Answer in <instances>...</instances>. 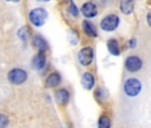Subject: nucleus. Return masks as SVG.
<instances>
[{
  "label": "nucleus",
  "instance_id": "nucleus-1",
  "mask_svg": "<svg viewBox=\"0 0 151 128\" xmlns=\"http://www.w3.org/2000/svg\"><path fill=\"white\" fill-rule=\"evenodd\" d=\"M47 17H48V12L44 8H35L31 10L29 14L30 22L37 27L43 26L45 23Z\"/></svg>",
  "mask_w": 151,
  "mask_h": 128
},
{
  "label": "nucleus",
  "instance_id": "nucleus-2",
  "mask_svg": "<svg viewBox=\"0 0 151 128\" xmlns=\"http://www.w3.org/2000/svg\"><path fill=\"white\" fill-rule=\"evenodd\" d=\"M124 93L130 96V97H135L137 96L141 90V83L137 78H132L125 81L124 86Z\"/></svg>",
  "mask_w": 151,
  "mask_h": 128
},
{
  "label": "nucleus",
  "instance_id": "nucleus-3",
  "mask_svg": "<svg viewBox=\"0 0 151 128\" xmlns=\"http://www.w3.org/2000/svg\"><path fill=\"white\" fill-rule=\"evenodd\" d=\"M27 73L25 70H22V69H14L12 70L9 73H8V80L11 84L13 85H22L23 84L26 79H27Z\"/></svg>",
  "mask_w": 151,
  "mask_h": 128
},
{
  "label": "nucleus",
  "instance_id": "nucleus-4",
  "mask_svg": "<svg viewBox=\"0 0 151 128\" xmlns=\"http://www.w3.org/2000/svg\"><path fill=\"white\" fill-rule=\"evenodd\" d=\"M119 24V17L116 14H109L104 17L101 22V28L104 31H113Z\"/></svg>",
  "mask_w": 151,
  "mask_h": 128
},
{
  "label": "nucleus",
  "instance_id": "nucleus-5",
  "mask_svg": "<svg viewBox=\"0 0 151 128\" xmlns=\"http://www.w3.org/2000/svg\"><path fill=\"white\" fill-rule=\"evenodd\" d=\"M78 59L81 65L88 66L93 60V50L91 47H85L80 50L78 54Z\"/></svg>",
  "mask_w": 151,
  "mask_h": 128
},
{
  "label": "nucleus",
  "instance_id": "nucleus-6",
  "mask_svg": "<svg viewBox=\"0 0 151 128\" xmlns=\"http://www.w3.org/2000/svg\"><path fill=\"white\" fill-rule=\"evenodd\" d=\"M125 68L130 72H137L142 67V61L137 56H129L125 60Z\"/></svg>",
  "mask_w": 151,
  "mask_h": 128
},
{
  "label": "nucleus",
  "instance_id": "nucleus-7",
  "mask_svg": "<svg viewBox=\"0 0 151 128\" xmlns=\"http://www.w3.org/2000/svg\"><path fill=\"white\" fill-rule=\"evenodd\" d=\"M81 11H82V14L86 18H93L98 14L97 6L93 2H86V3H85L83 5L82 8H81Z\"/></svg>",
  "mask_w": 151,
  "mask_h": 128
},
{
  "label": "nucleus",
  "instance_id": "nucleus-8",
  "mask_svg": "<svg viewBox=\"0 0 151 128\" xmlns=\"http://www.w3.org/2000/svg\"><path fill=\"white\" fill-rule=\"evenodd\" d=\"M45 61H46L45 55L44 54L43 52H39L32 59V61H31L32 68L37 70H42L45 67Z\"/></svg>",
  "mask_w": 151,
  "mask_h": 128
},
{
  "label": "nucleus",
  "instance_id": "nucleus-9",
  "mask_svg": "<svg viewBox=\"0 0 151 128\" xmlns=\"http://www.w3.org/2000/svg\"><path fill=\"white\" fill-rule=\"evenodd\" d=\"M94 77L92 73L90 72H86L84 73V75L82 76V79H81V84L83 86V87L86 90H91L93 86H94Z\"/></svg>",
  "mask_w": 151,
  "mask_h": 128
},
{
  "label": "nucleus",
  "instance_id": "nucleus-10",
  "mask_svg": "<svg viewBox=\"0 0 151 128\" xmlns=\"http://www.w3.org/2000/svg\"><path fill=\"white\" fill-rule=\"evenodd\" d=\"M55 100L60 105H65L68 102L69 93L66 89H60L55 93Z\"/></svg>",
  "mask_w": 151,
  "mask_h": 128
},
{
  "label": "nucleus",
  "instance_id": "nucleus-11",
  "mask_svg": "<svg viewBox=\"0 0 151 128\" xmlns=\"http://www.w3.org/2000/svg\"><path fill=\"white\" fill-rule=\"evenodd\" d=\"M134 9V2L132 0H124L120 4V10L124 14H131Z\"/></svg>",
  "mask_w": 151,
  "mask_h": 128
},
{
  "label": "nucleus",
  "instance_id": "nucleus-12",
  "mask_svg": "<svg viewBox=\"0 0 151 128\" xmlns=\"http://www.w3.org/2000/svg\"><path fill=\"white\" fill-rule=\"evenodd\" d=\"M82 26H83V29L85 31V33L91 37H96L98 36L97 34V31H96V29L95 27L93 25V23H91L90 22L88 21H84L83 23H82Z\"/></svg>",
  "mask_w": 151,
  "mask_h": 128
},
{
  "label": "nucleus",
  "instance_id": "nucleus-13",
  "mask_svg": "<svg viewBox=\"0 0 151 128\" xmlns=\"http://www.w3.org/2000/svg\"><path fill=\"white\" fill-rule=\"evenodd\" d=\"M60 81H61V78H60V74L52 73L47 78V79L45 81V86H46V87H55L60 83Z\"/></svg>",
  "mask_w": 151,
  "mask_h": 128
},
{
  "label": "nucleus",
  "instance_id": "nucleus-14",
  "mask_svg": "<svg viewBox=\"0 0 151 128\" xmlns=\"http://www.w3.org/2000/svg\"><path fill=\"white\" fill-rule=\"evenodd\" d=\"M33 45L36 48L39 50V52H45L47 49L46 41L40 36H35L33 38Z\"/></svg>",
  "mask_w": 151,
  "mask_h": 128
},
{
  "label": "nucleus",
  "instance_id": "nucleus-15",
  "mask_svg": "<svg viewBox=\"0 0 151 128\" xmlns=\"http://www.w3.org/2000/svg\"><path fill=\"white\" fill-rule=\"evenodd\" d=\"M108 50L109 52L115 56H118L120 54V49H119V45L116 39H109L107 43Z\"/></svg>",
  "mask_w": 151,
  "mask_h": 128
},
{
  "label": "nucleus",
  "instance_id": "nucleus-16",
  "mask_svg": "<svg viewBox=\"0 0 151 128\" xmlns=\"http://www.w3.org/2000/svg\"><path fill=\"white\" fill-rule=\"evenodd\" d=\"M68 41L70 42L71 45H77L78 40H79V36H78V33L74 30V29H70L68 31Z\"/></svg>",
  "mask_w": 151,
  "mask_h": 128
},
{
  "label": "nucleus",
  "instance_id": "nucleus-17",
  "mask_svg": "<svg viewBox=\"0 0 151 128\" xmlns=\"http://www.w3.org/2000/svg\"><path fill=\"white\" fill-rule=\"evenodd\" d=\"M98 125L100 128H109L111 125L110 119L107 116H101L99 119Z\"/></svg>",
  "mask_w": 151,
  "mask_h": 128
},
{
  "label": "nucleus",
  "instance_id": "nucleus-18",
  "mask_svg": "<svg viewBox=\"0 0 151 128\" xmlns=\"http://www.w3.org/2000/svg\"><path fill=\"white\" fill-rule=\"evenodd\" d=\"M29 29L27 27H22L18 30V36L20 38H22V40H27V38L29 37Z\"/></svg>",
  "mask_w": 151,
  "mask_h": 128
},
{
  "label": "nucleus",
  "instance_id": "nucleus-19",
  "mask_svg": "<svg viewBox=\"0 0 151 128\" xmlns=\"http://www.w3.org/2000/svg\"><path fill=\"white\" fill-rule=\"evenodd\" d=\"M68 12H69V14H70L71 15H73V16H78V15L79 11H78L77 6H76L72 1L70 2V6H69V7H68Z\"/></svg>",
  "mask_w": 151,
  "mask_h": 128
},
{
  "label": "nucleus",
  "instance_id": "nucleus-20",
  "mask_svg": "<svg viewBox=\"0 0 151 128\" xmlns=\"http://www.w3.org/2000/svg\"><path fill=\"white\" fill-rule=\"evenodd\" d=\"M8 124V118L5 116L0 114V127H5Z\"/></svg>",
  "mask_w": 151,
  "mask_h": 128
},
{
  "label": "nucleus",
  "instance_id": "nucleus-21",
  "mask_svg": "<svg viewBox=\"0 0 151 128\" xmlns=\"http://www.w3.org/2000/svg\"><path fill=\"white\" fill-rule=\"evenodd\" d=\"M128 45H129V47H131V48H134V47L137 45V41H136L134 38H132V39H131V40L128 41Z\"/></svg>",
  "mask_w": 151,
  "mask_h": 128
},
{
  "label": "nucleus",
  "instance_id": "nucleus-22",
  "mask_svg": "<svg viewBox=\"0 0 151 128\" xmlns=\"http://www.w3.org/2000/svg\"><path fill=\"white\" fill-rule=\"evenodd\" d=\"M147 22H148V25L151 26V14L147 15Z\"/></svg>",
  "mask_w": 151,
  "mask_h": 128
},
{
  "label": "nucleus",
  "instance_id": "nucleus-23",
  "mask_svg": "<svg viewBox=\"0 0 151 128\" xmlns=\"http://www.w3.org/2000/svg\"><path fill=\"white\" fill-rule=\"evenodd\" d=\"M6 1H7V2H14V3H17V2H19L20 0H6Z\"/></svg>",
  "mask_w": 151,
  "mask_h": 128
},
{
  "label": "nucleus",
  "instance_id": "nucleus-24",
  "mask_svg": "<svg viewBox=\"0 0 151 128\" xmlns=\"http://www.w3.org/2000/svg\"><path fill=\"white\" fill-rule=\"evenodd\" d=\"M37 1H39V2H48L50 0H37Z\"/></svg>",
  "mask_w": 151,
  "mask_h": 128
}]
</instances>
